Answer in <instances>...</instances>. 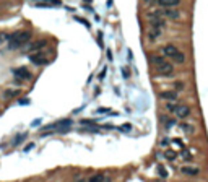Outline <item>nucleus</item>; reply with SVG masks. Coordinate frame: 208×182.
I'll return each mask as SVG.
<instances>
[{
	"mask_svg": "<svg viewBox=\"0 0 208 182\" xmlns=\"http://www.w3.org/2000/svg\"><path fill=\"white\" fill-rule=\"evenodd\" d=\"M31 39V33L29 31H16V33L10 34V39L7 42V47L10 50H15V49H20L21 46L29 42Z\"/></svg>",
	"mask_w": 208,
	"mask_h": 182,
	"instance_id": "f257e3e1",
	"label": "nucleus"
},
{
	"mask_svg": "<svg viewBox=\"0 0 208 182\" xmlns=\"http://www.w3.org/2000/svg\"><path fill=\"white\" fill-rule=\"evenodd\" d=\"M31 3L37 7V8H52V7H60V0H31Z\"/></svg>",
	"mask_w": 208,
	"mask_h": 182,
	"instance_id": "f03ea898",
	"label": "nucleus"
},
{
	"mask_svg": "<svg viewBox=\"0 0 208 182\" xmlns=\"http://www.w3.org/2000/svg\"><path fill=\"white\" fill-rule=\"evenodd\" d=\"M156 70H158V73L163 75V77H171L172 72H174V67H172V64H169V62H164V64H161L159 67H156Z\"/></svg>",
	"mask_w": 208,
	"mask_h": 182,
	"instance_id": "7ed1b4c3",
	"label": "nucleus"
},
{
	"mask_svg": "<svg viewBox=\"0 0 208 182\" xmlns=\"http://www.w3.org/2000/svg\"><path fill=\"white\" fill-rule=\"evenodd\" d=\"M29 60L33 62L34 65H46L47 64V57L44 56L42 52H34L29 56Z\"/></svg>",
	"mask_w": 208,
	"mask_h": 182,
	"instance_id": "20e7f679",
	"label": "nucleus"
},
{
	"mask_svg": "<svg viewBox=\"0 0 208 182\" xmlns=\"http://www.w3.org/2000/svg\"><path fill=\"white\" fill-rule=\"evenodd\" d=\"M190 112H192V109H190L189 106L182 104V106H177V107H176L174 114H176V117H179V119H185V117L190 115Z\"/></svg>",
	"mask_w": 208,
	"mask_h": 182,
	"instance_id": "39448f33",
	"label": "nucleus"
},
{
	"mask_svg": "<svg viewBox=\"0 0 208 182\" xmlns=\"http://www.w3.org/2000/svg\"><path fill=\"white\" fill-rule=\"evenodd\" d=\"M13 73H15V77L20 78V80H29V78H31V73H29V70H28L26 67L15 68V70H13Z\"/></svg>",
	"mask_w": 208,
	"mask_h": 182,
	"instance_id": "423d86ee",
	"label": "nucleus"
},
{
	"mask_svg": "<svg viewBox=\"0 0 208 182\" xmlns=\"http://www.w3.org/2000/svg\"><path fill=\"white\" fill-rule=\"evenodd\" d=\"M163 16L177 20V18H181V12H179L177 8H166V10H163Z\"/></svg>",
	"mask_w": 208,
	"mask_h": 182,
	"instance_id": "0eeeda50",
	"label": "nucleus"
},
{
	"mask_svg": "<svg viewBox=\"0 0 208 182\" xmlns=\"http://www.w3.org/2000/svg\"><path fill=\"white\" fill-rule=\"evenodd\" d=\"M177 52H179V49L176 46H172V44H168V46L163 47V54H164L166 57H169V59H172Z\"/></svg>",
	"mask_w": 208,
	"mask_h": 182,
	"instance_id": "6e6552de",
	"label": "nucleus"
},
{
	"mask_svg": "<svg viewBox=\"0 0 208 182\" xmlns=\"http://www.w3.org/2000/svg\"><path fill=\"white\" fill-rule=\"evenodd\" d=\"M46 46H47V41L46 39H39V41H36V42L31 44L28 49H29L31 52H37V50H41L42 47H46Z\"/></svg>",
	"mask_w": 208,
	"mask_h": 182,
	"instance_id": "1a4fd4ad",
	"label": "nucleus"
},
{
	"mask_svg": "<svg viewBox=\"0 0 208 182\" xmlns=\"http://www.w3.org/2000/svg\"><path fill=\"white\" fill-rule=\"evenodd\" d=\"M181 172L184 174V176H197V174L200 172V169L198 167H193V166H184V167H181Z\"/></svg>",
	"mask_w": 208,
	"mask_h": 182,
	"instance_id": "9d476101",
	"label": "nucleus"
},
{
	"mask_svg": "<svg viewBox=\"0 0 208 182\" xmlns=\"http://www.w3.org/2000/svg\"><path fill=\"white\" fill-rule=\"evenodd\" d=\"M159 98L166 99V101H177V91H163Z\"/></svg>",
	"mask_w": 208,
	"mask_h": 182,
	"instance_id": "9b49d317",
	"label": "nucleus"
},
{
	"mask_svg": "<svg viewBox=\"0 0 208 182\" xmlns=\"http://www.w3.org/2000/svg\"><path fill=\"white\" fill-rule=\"evenodd\" d=\"M158 3L164 8H172V7H177L181 0H158Z\"/></svg>",
	"mask_w": 208,
	"mask_h": 182,
	"instance_id": "f8f14e48",
	"label": "nucleus"
},
{
	"mask_svg": "<svg viewBox=\"0 0 208 182\" xmlns=\"http://www.w3.org/2000/svg\"><path fill=\"white\" fill-rule=\"evenodd\" d=\"M150 60H151V64H153L155 67H159L161 64H164V62H166V59H164V57H161V56H151Z\"/></svg>",
	"mask_w": 208,
	"mask_h": 182,
	"instance_id": "ddd939ff",
	"label": "nucleus"
},
{
	"mask_svg": "<svg viewBox=\"0 0 208 182\" xmlns=\"http://www.w3.org/2000/svg\"><path fill=\"white\" fill-rule=\"evenodd\" d=\"M163 29H156V28H151L150 31H148V39L150 41H155L156 37L159 36V33H161Z\"/></svg>",
	"mask_w": 208,
	"mask_h": 182,
	"instance_id": "4468645a",
	"label": "nucleus"
},
{
	"mask_svg": "<svg viewBox=\"0 0 208 182\" xmlns=\"http://www.w3.org/2000/svg\"><path fill=\"white\" fill-rule=\"evenodd\" d=\"M172 60H174L176 64H184V62H185V54H184V52H181V50H179V52L176 54L174 57H172Z\"/></svg>",
	"mask_w": 208,
	"mask_h": 182,
	"instance_id": "2eb2a0df",
	"label": "nucleus"
},
{
	"mask_svg": "<svg viewBox=\"0 0 208 182\" xmlns=\"http://www.w3.org/2000/svg\"><path fill=\"white\" fill-rule=\"evenodd\" d=\"M181 129H182L185 133H193V132H195L193 125H190V124H185V122H182V124H181Z\"/></svg>",
	"mask_w": 208,
	"mask_h": 182,
	"instance_id": "dca6fc26",
	"label": "nucleus"
},
{
	"mask_svg": "<svg viewBox=\"0 0 208 182\" xmlns=\"http://www.w3.org/2000/svg\"><path fill=\"white\" fill-rule=\"evenodd\" d=\"M8 39H10V34L5 33V31H0V46H2V44H7Z\"/></svg>",
	"mask_w": 208,
	"mask_h": 182,
	"instance_id": "f3484780",
	"label": "nucleus"
},
{
	"mask_svg": "<svg viewBox=\"0 0 208 182\" xmlns=\"http://www.w3.org/2000/svg\"><path fill=\"white\" fill-rule=\"evenodd\" d=\"M26 138V133H21V135H16L15 138H13V146H18L20 143L23 142V140Z\"/></svg>",
	"mask_w": 208,
	"mask_h": 182,
	"instance_id": "a211bd4d",
	"label": "nucleus"
},
{
	"mask_svg": "<svg viewBox=\"0 0 208 182\" xmlns=\"http://www.w3.org/2000/svg\"><path fill=\"white\" fill-rule=\"evenodd\" d=\"M164 158H168L169 161H174L176 158H177V154H176V151H171V150H168V151H164Z\"/></svg>",
	"mask_w": 208,
	"mask_h": 182,
	"instance_id": "6ab92c4d",
	"label": "nucleus"
},
{
	"mask_svg": "<svg viewBox=\"0 0 208 182\" xmlns=\"http://www.w3.org/2000/svg\"><path fill=\"white\" fill-rule=\"evenodd\" d=\"M103 179H104L103 174H94V176L89 177V181H88V182H103Z\"/></svg>",
	"mask_w": 208,
	"mask_h": 182,
	"instance_id": "aec40b11",
	"label": "nucleus"
},
{
	"mask_svg": "<svg viewBox=\"0 0 208 182\" xmlns=\"http://www.w3.org/2000/svg\"><path fill=\"white\" fill-rule=\"evenodd\" d=\"M20 94V91H16V90H8V91H5V98H15V96H18Z\"/></svg>",
	"mask_w": 208,
	"mask_h": 182,
	"instance_id": "412c9836",
	"label": "nucleus"
},
{
	"mask_svg": "<svg viewBox=\"0 0 208 182\" xmlns=\"http://www.w3.org/2000/svg\"><path fill=\"white\" fill-rule=\"evenodd\" d=\"M94 124H96V122L91 121V119H86V121L83 119V121H81V125H83V127H85V125H86V127H91V125H94Z\"/></svg>",
	"mask_w": 208,
	"mask_h": 182,
	"instance_id": "4be33fe9",
	"label": "nucleus"
},
{
	"mask_svg": "<svg viewBox=\"0 0 208 182\" xmlns=\"http://www.w3.org/2000/svg\"><path fill=\"white\" fill-rule=\"evenodd\" d=\"M182 156H184V161H192V159H193L192 154H190L189 151H185V150L182 151Z\"/></svg>",
	"mask_w": 208,
	"mask_h": 182,
	"instance_id": "5701e85b",
	"label": "nucleus"
},
{
	"mask_svg": "<svg viewBox=\"0 0 208 182\" xmlns=\"http://www.w3.org/2000/svg\"><path fill=\"white\" fill-rule=\"evenodd\" d=\"M158 174H159L161 177H166V176H168V172H166V169H164L163 166H158Z\"/></svg>",
	"mask_w": 208,
	"mask_h": 182,
	"instance_id": "b1692460",
	"label": "nucleus"
},
{
	"mask_svg": "<svg viewBox=\"0 0 208 182\" xmlns=\"http://www.w3.org/2000/svg\"><path fill=\"white\" fill-rule=\"evenodd\" d=\"M174 88H176L177 91H182V90H184V83H182V81H176V83H174Z\"/></svg>",
	"mask_w": 208,
	"mask_h": 182,
	"instance_id": "393cba45",
	"label": "nucleus"
},
{
	"mask_svg": "<svg viewBox=\"0 0 208 182\" xmlns=\"http://www.w3.org/2000/svg\"><path fill=\"white\" fill-rule=\"evenodd\" d=\"M176 107H177V106H176V104H171V102H169V104L166 106V109H168V111H171V112H174V111H176Z\"/></svg>",
	"mask_w": 208,
	"mask_h": 182,
	"instance_id": "a878e982",
	"label": "nucleus"
},
{
	"mask_svg": "<svg viewBox=\"0 0 208 182\" xmlns=\"http://www.w3.org/2000/svg\"><path fill=\"white\" fill-rule=\"evenodd\" d=\"M176 124V121H172V119H168V121H166V127H172Z\"/></svg>",
	"mask_w": 208,
	"mask_h": 182,
	"instance_id": "bb28decb",
	"label": "nucleus"
},
{
	"mask_svg": "<svg viewBox=\"0 0 208 182\" xmlns=\"http://www.w3.org/2000/svg\"><path fill=\"white\" fill-rule=\"evenodd\" d=\"M168 143H169V140H168V138L161 140V145H163V146H166V145H168Z\"/></svg>",
	"mask_w": 208,
	"mask_h": 182,
	"instance_id": "cd10ccee",
	"label": "nucleus"
},
{
	"mask_svg": "<svg viewBox=\"0 0 208 182\" xmlns=\"http://www.w3.org/2000/svg\"><path fill=\"white\" fill-rule=\"evenodd\" d=\"M120 130H130V125H129V124H127V125L120 127Z\"/></svg>",
	"mask_w": 208,
	"mask_h": 182,
	"instance_id": "c85d7f7f",
	"label": "nucleus"
},
{
	"mask_svg": "<svg viewBox=\"0 0 208 182\" xmlns=\"http://www.w3.org/2000/svg\"><path fill=\"white\" fill-rule=\"evenodd\" d=\"M33 146H34V143H29V145H28V146H26L25 150H26V151H28V150H31V148H33Z\"/></svg>",
	"mask_w": 208,
	"mask_h": 182,
	"instance_id": "c756f323",
	"label": "nucleus"
},
{
	"mask_svg": "<svg viewBox=\"0 0 208 182\" xmlns=\"http://www.w3.org/2000/svg\"><path fill=\"white\" fill-rule=\"evenodd\" d=\"M155 182H164V181H161V179H156Z\"/></svg>",
	"mask_w": 208,
	"mask_h": 182,
	"instance_id": "7c9ffc66",
	"label": "nucleus"
},
{
	"mask_svg": "<svg viewBox=\"0 0 208 182\" xmlns=\"http://www.w3.org/2000/svg\"><path fill=\"white\" fill-rule=\"evenodd\" d=\"M78 182H85V181H78Z\"/></svg>",
	"mask_w": 208,
	"mask_h": 182,
	"instance_id": "2f4dec72",
	"label": "nucleus"
}]
</instances>
